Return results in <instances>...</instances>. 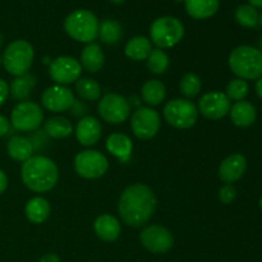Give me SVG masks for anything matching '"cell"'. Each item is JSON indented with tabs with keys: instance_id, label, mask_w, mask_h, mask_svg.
<instances>
[{
	"instance_id": "obj_1",
	"label": "cell",
	"mask_w": 262,
	"mask_h": 262,
	"mask_svg": "<svg viewBox=\"0 0 262 262\" xmlns=\"http://www.w3.org/2000/svg\"><path fill=\"white\" fill-rule=\"evenodd\" d=\"M156 210V197L150 187L133 184L120 194L118 212L120 219L132 228H141L150 222Z\"/></svg>"
},
{
	"instance_id": "obj_2",
	"label": "cell",
	"mask_w": 262,
	"mask_h": 262,
	"mask_svg": "<svg viewBox=\"0 0 262 262\" xmlns=\"http://www.w3.org/2000/svg\"><path fill=\"white\" fill-rule=\"evenodd\" d=\"M20 177L30 191L36 193L48 192L56 184L59 178L55 163L42 155L32 156L22 164Z\"/></svg>"
},
{
	"instance_id": "obj_3",
	"label": "cell",
	"mask_w": 262,
	"mask_h": 262,
	"mask_svg": "<svg viewBox=\"0 0 262 262\" xmlns=\"http://www.w3.org/2000/svg\"><path fill=\"white\" fill-rule=\"evenodd\" d=\"M229 67L241 79H258L262 76V53L252 46H238L230 53Z\"/></svg>"
},
{
	"instance_id": "obj_4",
	"label": "cell",
	"mask_w": 262,
	"mask_h": 262,
	"mask_svg": "<svg viewBox=\"0 0 262 262\" xmlns=\"http://www.w3.org/2000/svg\"><path fill=\"white\" fill-rule=\"evenodd\" d=\"M99 19L92 12L78 9L72 12L64 22V30L73 40L91 43L99 37Z\"/></svg>"
},
{
	"instance_id": "obj_5",
	"label": "cell",
	"mask_w": 262,
	"mask_h": 262,
	"mask_svg": "<svg viewBox=\"0 0 262 262\" xmlns=\"http://www.w3.org/2000/svg\"><path fill=\"white\" fill-rule=\"evenodd\" d=\"M33 48L25 40H15L10 42L3 54V66L5 71L15 77L28 73L33 63Z\"/></svg>"
},
{
	"instance_id": "obj_6",
	"label": "cell",
	"mask_w": 262,
	"mask_h": 262,
	"mask_svg": "<svg viewBox=\"0 0 262 262\" xmlns=\"http://www.w3.org/2000/svg\"><path fill=\"white\" fill-rule=\"evenodd\" d=\"M184 27L179 19L174 17H160L151 25V42L159 49H168L176 46L183 38Z\"/></svg>"
},
{
	"instance_id": "obj_7",
	"label": "cell",
	"mask_w": 262,
	"mask_h": 262,
	"mask_svg": "<svg viewBox=\"0 0 262 262\" xmlns=\"http://www.w3.org/2000/svg\"><path fill=\"white\" fill-rule=\"evenodd\" d=\"M164 118L171 127L188 129L199 119V109L192 101L186 99H174L164 106Z\"/></svg>"
},
{
	"instance_id": "obj_8",
	"label": "cell",
	"mask_w": 262,
	"mask_h": 262,
	"mask_svg": "<svg viewBox=\"0 0 262 262\" xmlns=\"http://www.w3.org/2000/svg\"><path fill=\"white\" fill-rule=\"evenodd\" d=\"M43 122V112L32 101H22L13 107L10 123L20 132H32Z\"/></svg>"
},
{
	"instance_id": "obj_9",
	"label": "cell",
	"mask_w": 262,
	"mask_h": 262,
	"mask_svg": "<svg viewBox=\"0 0 262 262\" xmlns=\"http://www.w3.org/2000/svg\"><path fill=\"white\" fill-rule=\"evenodd\" d=\"M109 168L106 156L95 150H84L74 159V170L84 179H97Z\"/></svg>"
},
{
	"instance_id": "obj_10",
	"label": "cell",
	"mask_w": 262,
	"mask_h": 262,
	"mask_svg": "<svg viewBox=\"0 0 262 262\" xmlns=\"http://www.w3.org/2000/svg\"><path fill=\"white\" fill-rule=\"evenodd\" d=\"M99 114L109 124H120L129 118L130 105L125 97L118 94H107L100 100Z\"/></svg>"
},
{
	"instance_id": "obj_11",
	"label": "cell",
	"mask_w": 262,
	"mask_h": 262,
	"mask_svg": "<svg viewBox=\"0 0 262 262\" xmlns=\"http://www.w3.org/2000/svg\"><path fill=\"white\" fill-rule=\"evenodd\" d=\"M140 242L151 253L161 255L171 250L174 237L170 230L161 225H148L141 232Z\"/></svg>"
},
{
	"instance_id": "obj_12",
	"label": "cell",
	"mask_w": 262,
	"mask_h": 262,
	"mask_svg": "<svg viewBox=\"0 0 262 262\" xmlns=\"http://www.w3.org/2000/svg\"><path fill=\"white\" fill-rule=\"evenodd\" d=\"M133 133L140 140H151L160 129V115L151 107H140L130 119Z\"/></svg>"
},
{
	"instance_id": "obj_13",
	"label": "cell",
	"mask_w": 262,
	"mask_h": 262,
	"mask_svg": "<svg viewBox=\"0 0 262 262\" xmlns=\"http://www.w3.org/2000/svg\"><path fill=\"white\" fill-rule=\"evenodd\" d=\"M82 67L77 59L72 56H59L50 63L49 74L55 83L64 84L77 82L81 77Z\"/></svg>"
},
{
	"instance_id": "obj_14",
	"label": "cell",
	"mask_w": 262,
	"mask_h": 262,
	"mask_svg": "<svg viewBox=\"0 0 262 262\" xmlns=\"http://www.w3.org/2000/svg\"><path fill=\"white\" fill-rule=\"evenodd\" d=\"M230 107V100L227 95L219 91L207 92L199 101V113L211 120L224 118L229 113Z\"/></svg>"
},
{
	"instance_id": "obj_15",
	"label": "cell",
	"mask_w": 262,
	"mask_h": 262,
	"mask_svg": "<svg viewBox=\"0 0 262 262\" xmlns=\"http://www.w3.org/2000/svg\"><path fill=\"white\" fill-rule=\"evenodd\" d=\"M74 101L76 100H74L73 92L60 84H55V86L46 89L41 96V102H42L43 107L51 113L66 112L73 106Z\"/></svg>"
},
{
	"instance_id": "obj_16",
	"label": "cell",
	"mask_w": 262,
	"mask_h": 262,
	"mask_svg": "<svg viewBox=\"0 0 262 262\" xmlns=\"http://www.w3.org/2000/svg\"><path fill=\"white\" fill-rule=\"evenodd\" d=\"M247 169V160L241 154H233L223 160L219 166V178L225 183L230 184L243 177Z\"/></svg>"
},
{
	"instance_id": "obj_17",
	"label": "cell",
	"mask_w": 262,
	"mask_h": 262,
	"mask_svg": "<svg viewBox=\"0 0 262 262\" xmlns=\"http://www.w3.org/2000/svg\"><path fill=\"white\" fill-rule=\"evenodd\" d=\"M76 137L82 146H94L101 137V124L94 117H84L76 127Z\"/></svg>"
},
{
	"instance_id": "obj_18",
	"label": "cell",
	"mask_w": 262,
	"mask_h": 262,
	"mask_svg": "<svg viewBox=\"0 0 262 262\" xmlns=\"http://www.w3.org/2000/svg\"><path fill=\"white\" fill-rule=\"evenodd\" d=\"M94 230L97 237L104 242H114L119 238L120 223L115 216L109 214L100 215L94 223Z\"/></svg>"
},
{
	"instance_id": "obj_19",
	"label": "cell",
	"mask_w": 262,
	"mask_h": 262,
	"mask_svg": "<svg viewBox=\"0 0 262 262\" xmlns=\"http://www.w3.org/2000/svg\"><path fill=\"white\" fill-rule=\"evenodd\" d=\"M230 119L233 124L241 128H247L252 125L256 120V109L251 102L237 101L229 110Z\"/></svg>"
},
{
	"instance_id": "obj_20",
	"label": "cell",
	"mask_w": 262,
	"mask_h": 262,
	"mask_svg": "<svg viewBox=\"0 0 262 262\" xmlns=\"http://www.w3.org/2000/svg\"><path fill=\"white\" fill-rule=\"evenodd\" d=\"M105 63V56L101 48L97 43H89L81 53V64L82 68L86 69L90 73H96L101 71Z\"/></svg>"
},
{
	"instance_id": "obj_21",
	"label": "cell",
	"mask_w": 262,
	"mask_h": 262,
	"mask_svg": "<svg viewBox=\"0 0 262 262\" xmlns=\"http://www.w3.org/2000/svg\"><path fill=\"white\" fill-rule=\"evenodd\" d=\"M132 141L128 136L122 135V133H114L109 136L106 140V150L112 154L113 156L118 158L122 161H128L132 154Z\"/></svg>"
},
{
	"instance_id": "obj_22",
	"label": "cell",
	"mask_w": 262,
	"mask_h": 262,
	"mask_svg": "<svg viewBox=\"0 0 262 262\" xmlns=\"http://www.w3.org/2000/svg\"><path fill=\"white\" fill-rule=\"evenodd\" d=\"M8 155L18 163H25L28 159L32 158L33 145L28 138L23 136H14L9 140L7 146Z\"/></svg>"
},
{
	"instance_id": "obj_23",
	"label": "cell",
	"mask_w": 262,
	"mask_h": 262,
	"mask_svg": "<svg viewBox=\"0 0 262 262\" xmlns=\"http://www.w3.org/2000/svg\"><path fill=\"white\" fill-rule=\"evenodd\" d=\"M25 214L33 224H42L50 215V205L43 197H33L26 204Z\"/></svg>"
},
{
	"instance_id": "obj_24",
	"label": "cell",
	"mask_w": 262,
	"mask_h": 262,
	"mask_svg": "<svg viewBox=\"0 0 262 262\" xmlns=\"http://www.w3.org/2000/svg\"><path fill=\"white\" fill-rule=\"evenodd\" d=\"M186 10L194 19L212 17L219 9V0H184Z\"/></svg>"
},
{
	"instance_id": "obj_25",
	"label": "cell",
	"mask_w": 262,
	"mask_h": 262,
	"mask_svg": "<svg viewBox=\"0 0 262 262\" xmlns=\"http://www.w3.org/2000/svg\"><path fill=\"white\" fill-rule=\"evenodd\" d=\"M152 42L147 37L143 36H136L130 38L127 42L124 49L125 55L135 61L146 60L152 51Z\"/></svg>"
},
{
	"instance_id": "obj_26",
	"label": "cell",
	"mask_w": 262,
	"mask_h": 262,
	"mask_svg": "<svg viewBox=\"0 0 262 262\" xmlns=\"http://www.w3.org/2000/svg\"><path fill=\"white\" fill-rule=\"evenodd\" d=\"M36 84V78L33 74L26 73L23 76L17 77L12 81L9 86V92L13 99L18 101H25L30 97L33 87Z\"/></svg>"
},
{
	"instance_id": "obj_27",
	"label": "cell",
	"mask_w": 262,
	"mask_h": 262,
	"mask_svg": "<svg viewBox=\"0 0 262 262\" xmlns=\"http://www.w3.org/2000/svg\"><path fill=\"white\" fill-rule=\"evenodd\" d=\"M141 95H142V100L146 104L151 105V106H156V105H160L165 99L166 89L161 81L151 79V81H147L143 84L142 90H141Z\"/></svg>"
},
{
	"instance_id": "obj_28",
	"label": "cell",
	"mask_w": 262,
	"mask_h": 262,
	"mask_svg": "<svg viewBox=\"0 0 262 262\" xmlns=\"http://www.w3.org/2000/svg\"><path fill=\"white\" fill-rule=\"evenodd\" d=\"M73 125L67 118L53 117L45 122V133L51 138L60 140L72 135Z\"/></svg>"
},
{
	"instance_id": "obj_29",
	"label": "cell",
	"mask_w": 262,
	"mask_h": 262,
	"mask_svg": "<svg viewBox=\"0 0 262 262\" xmlns=\"http://www.w3.org/2000/svg\"><path fill=\"white\" fill-rule=\"evenodd\" d=\"M99 37L106 45H114L122 38V26L114 19H105L99 25Z\"/></svg>"
},
{
	"instance_id": "obj_30",
	"label": "cell",
	"mask_w": 262,
	"mask_h": 262,
	"mask_svg": "<svg viewBox=\"0 0 262 262\" xmlns=\"http://www.w3.org/2000/svg\"><path fill=\"white\" fill-rule=\"evenodd\" d=\"M76 91L79 97L89 101H96L101 96V87L92 78H79L76 82Z\"/></svg>"
},
{
	"instance_id": "obj_31",
	"label": "cell",
	"mask_w": 262,
	"mask_h": 262,
	"mask_svg": "<svg viewBox=\"0 0 262 262\" xmlns=\"http://www.w3.org/2000/svg\"><path fill=\"white\" fill-rule=\"evenodd\" d=\"M235 19L243 27L255 28L260 23V14L255 7L250 4H243L235 10Z\"/></svg>"
},
{
	"instance_id": "obj_32",
	"label": "cell",
	"mask_w": 262,
	"mask_h": 262,
	"mask_svg": "<svg viewBox=\"0 0 262 262\" xmlns=\"http://www.w3.org/2000/svg\"><path fill=\"white\" fill-rule=\"evenodd\" d=\"M146 60H147L148 71L154 74H163L168 69L169 58L161 49H155L151 51Z\"/></svg>"
},
{
	"instance_id": "obj_33",
	"label": "cell",
	"mask_w": 262,
	"mask_h": 262,
	"mask_svg": "<svg viewBox=\"0 0 262 262\" xmlns=\"http://www.w3.org/2000/svg\"><path fill=\"white\" fill-rule=\"evenodd\" d=\"M179 89H181V92L186 97H189V99L196 97L199 92L201 91V79L194 73H187L182 78L181 83H179Z\"/></svg>"
},
{
	"instance_id": "obj_34",
	"label": "cell",
	"mask_w": 262,
	"mask_h": 262,
	"mask_svg": "<svg viewBox=\"0 0 262 262\" xmlns=\"http://www.w3.org/2000/svg\"><path fill=\"white\" fill-rule=\"evenodd\" d=\"M248 90H250V87L245 79L235 78L228 83L225 95L228 96V99L233 100V101H243L248 95Z\"/></svg>"
},
{
	"instance_id": "obj_35",
	"label": "cell",
	"mask_w": 262,
	"mask_h": 262,
	"mask_svg": "<svg viewBox=\"0 0 262 262\" xmlns=\"http://www.w3.org/2000/svg\"><path fill=\"white\" fill-rule=\"evenodd\" d=\"M237 197V191H235L234 187L232 184H225L224 187H222L219 191V200L225 205L232 204L233 201Z\"/></svg>"
},
{
	"instance_id": "obj_36",
	"label": "cell",
	"mask_w": 262,
	"mask_h": 262,
	"mask_svg": "<svg viewBox=\"0 0 262 262\" xmlns=\"http://www.w3.org/2000/svg\"><path fill=\"white\" fill-rule=\"evenodd\" d=\"M8 95H9V86L4 79L0 78V106L7 101Z\"/></svg>"
},
{
	"instance_id": "obj_37",
	"label": "cell",
	"mask_w": 262,
	"mask_h": 262,
	"mask_svg": "<svg viewBox=\"0 0 262 262\" xmlns=\"http://www.w3.org/2000/svg\"><path fill=\"white\" fill-rule=\"evenodd\" d=\"M10 128V120H8L4 115L0 114V137L7 135L9 132Z\"/></svg>"
},
{
	"instance_id": "obj_38",
	"label": "cell",
	"mask_w": 262,
	"mask_h": 262,
	"mask_svg": "<svg viewBox=\"0 0 262 262\" xmlns=\"http://www.w3.org/2000/svg\"><path fill=\"white\" fill-rule=\"evenodd\" d=\"M7 188H8V177L7 174L0 169V194L4 193Z\"/></svg>"
},
{
	"instance_id": "obj_39",
	"label": "cell",
	"mask_w": 262,
	"mask_h": 262,
	"mask_svg": "<svg viewBox=\"0 0 262 262\" xmlns=\"http://www.w3.org/2000/svg\"><path fill=\"white\" fill-rule=\"evenodd\" d=\"M38 262H60V258L55 253H48V255L42 256Z\"/></svg>"
},
{
	"instance_id": "obj_40",
	"label": "cell",
	"mask_w": 262,
	"mask_h": 262,
	"mask_svg": "<svg viewBox=\"0 0 262 262\" xmlns=\"http://www.w3.org/2000/svg\"><path fill=\"white\" fill-rule=\"evenodd\" d=\"M256 94L262 100V77L258 78V81L256 82Z\"/></svg>"
},
{
	"instance_id": "obj_41",
	"label": "cell",
	"mask_w": 262,
	"mask_h": 262,
	"mask_svg": "<svg viewBox=\"0 0 262 262\" xmlns=\"http://www.w3.org/2000/svg\"><path fill=\"white\" fill-rule=\"evenodd\" d=\"M250 2V5L255 8H262V0H248Z\"/></svg>"
},
{
	"instance_id": "obj_42",
	"label": "cell",
	"mask_w": 262,
	"mask_h": 262,
	"mask_svg": "<svg viewBox=\"0 0 262 262\" xmlns=\"http://www.w3.org/2000/svg\"><path fill=\"white\" fill-rule=\"evenodd\" d=\"M112 3H114V4H123V3L125 2V0H110Z\"/></svg>"
},
{
	"instance_id": "obj_43",
	"label": "cell",
	"mask_w": 262,
	"mask_h": 262,
	"mask_svg": "<svg viewBox=\"0 0 262 262\" xmlns=\"http://www.w3.org/2000/svg\"><path fill=\"white\" fill-rule=\"evenodd\" d=\"M260 25L262 26V13L260 14Z\"/></svg>"
},
{
	"instance_id": "obj_44",
	"label": "cell",
	"mask_w": 262,
	"mask_h": 262,
	"mask_svg": "<svg viewBox=\"0 0 262 262\" xmlns=\"http://www.w3.org/2000/svg\"><path fill=\"white\" fill-rule=\"evenodd\" d=\"M260 207H261V210H262V197H261V200H260Z\"/></svg>"
},
{
	"instance_id": "obj_45",
	"label": "cell",
	"mask_w": 262,
	"mask_h": 262,
	"mask_svg": "<svg viewBox=\"0 0 262 262\" xmlns=\"http://www.w3.org/2000/svg\"><path fill=\"white\" fill-rule=\"evenodd\" d=\"M261 53H262V40H261Z\"/></svg>"
},
{
	"instance_id": "obj_46",
	"label": "cell",
	"mask_w": 262,
	"mask_h": 262,
	"mask_svg": "<svg viewBox=\"0 0 262 262\" xmlns=\"http://www.w3.org/2000/svg\"><path fill=\"white\" fill-rule=\"evenodd\" d=\"M0 43H2V36H0Z\"/></svg>"
},
{
	"instance_id": "obj_47",
	"label": "cell",
	"mask_w": 262,
	"mask_h": 262,
	"mask_svg": "<svg viewBox=\"0 0 262 262\" xmlns=\"http://www.w3.org/2000/svg\"><path fill=\"white\" fill-rule=\"evenodd\" d=\"M177 2H183V0H177Z\"/></svg>"
},
{
	"instance_id": "obj_48",
	"label": "cell",
	"mask_w": 262,
	"mask_h": 262,
	"mask_svg": "<svg viewBox=\"0 0 262 262\" xmlns=\"http://www.w3.org/2000/svg\"><path fill=\"white\" fill-rule=\"evenodd\" d=\"M0 63H2V58H0Z\"/></svg>"
}]
</instances>
